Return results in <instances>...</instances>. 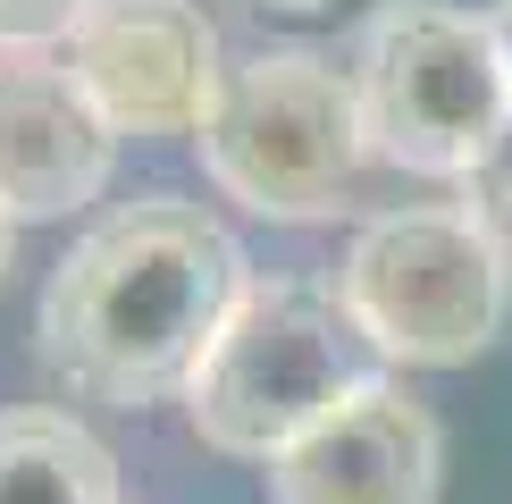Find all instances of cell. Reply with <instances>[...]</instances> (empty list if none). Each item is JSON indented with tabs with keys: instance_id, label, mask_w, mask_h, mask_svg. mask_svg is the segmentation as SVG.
Instances as JSON below:
<instances>
[{
	"instance_id": "cell-1",
	"label": "cell",
	"mask_w": 512,
	"mask_h": 504,
	"mask_svg": "<svg viewBox=\"0 0 512 504\" xmlns=\"http://www.w3.org/2000/svg\"><path fill=\"white\" fill-rule=\"evenodd\" d=\"M244 286H252L244 252L202 202L143 194L93 219L68 244V261L51 269L34 311L42 370L84 404H118V412L185 395V378L219 345Z\"/></svg>"
},
{
	"instance_id": "cell-2",
	"label": "cell",
	"mask_w": 512,
	"mask_h": 504,
	"mask_svg": "<svg viewBox=\"0 0 512 504\" xmlns=\"http://www.w3.org/2000/svg\"><path fill=\"white\" fill-rule=\"evenodd\" d=\"M378 378L370 336L353 328L345 294L311 278H252L227 311L219 345L185 378V420L210 454L277 462L311 420H328L353 387Z\"/></svg>"
},
{
	"instance_id": "cell-3",
	"label": "cell",
	"mask_w": 512,
	"mask_h": 504,
	"mask_svg": "<svg viewBox=\"0 0 512 504\" xmlns=\"http://www.w3.org/2000/svg\"><path fill=\"white\" fill-rule=\"evenodd\" d=\"M202 168L227 202L277 227H319L353 202L370 168V126H361L353 68L319 51H252L227 68L219 101L202 118Z\"/></svg>"
},
{
	"instance_id": "cell-4",
	"label": "cell",
	"mask_w": 512,
	"mask_h": 504,
	"mask_svg": "<svg viewBox=\"0 0 512 504\" xmlns=\"http://www.w3.org/2000/svg\"><path fill=\"white\" fill-rule=\"evenodd\" d=\"M336 294L378 362L454 370L496 345L512 311V252L471 202H403L345 244Z\"/></svg>"
},
{
	"instance_id": "cell-5",
	"label": "cell",
	"mask_w": 512,
	"mask_h": 504,
	"mask_svg": "<svg viewBox=\"0 0 512 504\" xmlns=\"http://www.w3.org/2000/svg\"><path fill=\"white\" fill-rule=\"evenodd\" d=\"M370 152L412 177H471L512 126V68L487 34V9L395 0L353 59Z\"/></svg>"
},
{
	"instance_id": "cell-6",
	"label": "cell",
	"mask_w": 512,
	"mask_h": 504,
	"mask_svg": "<svg viewBox=\"0 0 512 504\" xmlns=\"http://www.w3.org/2000/svg\"><path fill=\"white\" fill-rule=\"evenodd\" d=\"M68 68L118 135H202L227 84L202 0H101L68 42Z\"/></svg>"
},
{
	"instance_id": "cell-7",
	"label": "cell",
	"mask_w": 512,
	"mask_h": 504,
	"mask_svg": "<svg viewBox=\"0 0 512 504\" xmlns=\"http://www.w3.org/2000/svg\"><path fill=\"white\" fill-rule=\"evenodd\" d=\"M261 488L269 504H437L445 429L420 395H403L378 370L328 420H311L277 462H261Z\"/></svg>"
},
{
	"instance_id": "cell-8",
	"label": "cell",
	"mask_w": 512,
	"mask_h": 504,
	"mask_svg": "<svg viewBox=\"0 0 512 504\" xmlns=\"http://www.w3.org/2000/svg\"><path fill=\"white\" fill-rule=\"evenodd\" d=\"M118 126L93 110L68 51H0V210L68 219L110 185Z\"/></svg>"
},
{
	"instance_id": "cell-9",
	"label": "cell",
	"mask_w": 512,
	"mask_h": 504,
	"mask_svg": "<svg viewBox=\"0 0 512 504\" xmlns=\"http://www.w3.org/2000/svg\"><path fill=\"white\" fill-rule=\"evenodd\" d=\"M0 504H118V462L76 412H0Z\"/></svg>"
},
{
	"instance_id": "cell-10",
	"label": "cell",
	"mask_w": 512,
	"mask_h": 504,
	"mask_svg": "<svg viewBox=\"0 0 512 504\" xmlns=\"http://www.w3.org/2000/svg\"><path fill=\"white\" fill-rule=\"evenodd\" d=\"M101 0H0V51H68Z\"/></svg>"
},
{
	"instance_id": "cell-11",
	"label": "cell",
	"mask_w": 512,
	"mask_h": 504,
	"mask_svg": "<svg viewBox=\"0 0 512 504\" xmlns=\"http://www.w3.org/2000/svg\"><path fill=\"white\" fill-rule=\"evenodd\" d=\"M227 9L261 17V26H303V34H328V26H378L395 0H227Z\"/></svg>"
},
{
	"instance_id": "cell-12",
	"label": "cell",
	"mask_w": 512,
	"mask_h": 504,
	"mask_svg": "<svg viewBox=\"0 0 512 504\" xmlns=\"http://www.w3.org/2000/svg\"><path fill=\"white\" fill-rule=\"evenodd\" d=\"M462 202H471L479 219L504 236V252H512V126L496 135V152H487V160L471 168V177H462Z\"/></svg>"
},
{
	"instance_id": "cell-13",
	"label": "cell",
	"mask_w": 512,
	"mask_h": 504,
	"mask_svg": "<svg viewBox=\"0 0 512 504\" xmlns=\"http://www.w3.org/2000/svg\"><path fill=\"white\" fill-rule=\"evenodd\" d=\"M487 34H496V51H504V68H512V0H487Z\"/></svg>"
},
{
	"instance_id": "cell-14",
	"label": "cell",
	"mask_w": 512,
	"mask_h": 504,
	"mask_svg": "<svg viewBox=\"0 0 512 504\" xmlns=\"http://www.w3.org/2000/svg\"><path fill=\"white\" fill-rule=\"evenodd\" d=\"M9 252H17V219L0 210V278H9Z\"/></svg>"
}]
</instances>
